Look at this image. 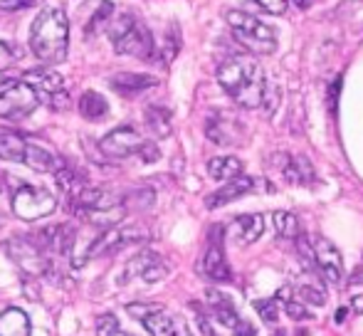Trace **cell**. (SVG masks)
Here are the masks:
<instances>
[{
    "instance_id": "2e32d148",
    "label": "cell",
    "mask_w": 363,
    "mask_h": 336,
    "mask_svg": "<svg viewBox=\"0 0 363 336\" xmlns=\"http://www.w3.org/2000/svg\"><path fill=\"white\" fill-rule=\"evenodd\" d=\"M111 89L116 91V94L126 96V99H134V96L144 94L146 89H151V86L158 84L156 77H151V74H136V72H121V74H114V77L109 79Z\"/></svg>"
},
{
    "instance_id": "d590c367",
    "label": "cell",
    "mask_w": 363,
    "mask_h": 336,
    "mask_svg": "<svg viewBox=\"0 0 363 336\" xmlns=\"http://www.w3.org/2000/svg\"><path fill=\"white\" fill-rule=\"evenodd\" d=\"M15 60H18V52L13 50V45L0 40V72H3V69H8Z\"/></svg>"
},
{
    "instance_id": "d6a6232c",
    "label": "cell",
    "mask_w": 363,
    "mask_h": 336,
    "mask_svg": "<svg viewBox=\"0 0 363 336\" xmlns=\"http://www.w3.org/2000/svg\"><path fill=\"white\" fill-rule=\"evenodd\" d=\"M252 3L269 15H284L289 10V0H252Z\"/></svg>"
},
{
    "instance_id": "e575fe53",
    "label": "cell",
    "mask_w": 363,
    "mask_h": 336,
    "mask_svg": "<svg viewBox=\"0 0 363 336\" xmlns=\"http://www.w3.org/2000/svg\"><path fill=\"white\" fill-rule=\"evenodd\" d=\"M119 329V319L114 317V314H101L99 319H96V334L99 336H111Z\"/></svg>"
},
{
    "instance_id": "277c9868",
    "label": "cell",
    "mask_w": 363,
    "mask_h": 336,
    "mask_svg": "<svg viewBox=\"0 0 363 336\" xmlns=\"http://www.w3.org/2000/svg\"><path fill=\"white\" fill-rule=\"evenodd\" d=\"M228 25L233 28L235 38L250 50V52H259V55H269L277 50V33L274 28L264 25L262 20H257L255 15L245 13V10H230L225 15Z\"/></svg>"
},
{
    "instance_id": "484cf974",
    "label": "cell",
    "mask_w": 363,
    "mask_h": 336,
    "mask_svg": "<svg viewBox=\"0 0 363 336\" xmlns=\"http://www.w3.org/2000/svg\"><path fill=\"white\" fill-rule=\"evenodd\" d=\"M284 178L289 183H296V186H309L314 181V168H311L309 161L304 156H294L289 159V164L284 166Z\"/></svg>"
},
{
    "instance_id": "d6986e66",
    "label": "cell",
    "mask_w": 363,
    "mask_h": 336,
    "mask_svg": "<svg viewBox=\"0 0 363 336\" xmlns=\"http://www.w3.org/2000/svg\"><path fill=\"white\" fill-rule=\"evenodd\" d=\"M30 141L20 136L18 131L0 129V161H10V164H25V154H28Z\"/></svg>"
},
{
    "instance_id": "bcb514c9",
    "label": "cell",
    "mask_w": 363,
    "mask_h": 336,
    "mask_svg": "<svg viewBox=\"0 0 363 336\" xmlns=\"http://www.w3.org/2000/svg\"><path fill=\"white\" fill-rule=\"evenodd\" d=\"M111 336H134V334H126V332H121V329H116V332L111 334Z\"/></svg>"
},
{
    "instance_id": "7c38bea8",
    "label": "cell",
    "mask_w": 363,
    "mask_h": 336,
    "mask_svg": "<svg viewBox=\"0 0 363 336\" xmlns=\"http://www.w3.org/2000/svg\"><path fill=\"white\" fill-rule=\"evenodd\" d=\"M168 272H171V269H168L166 259H163L161 254L153 250H141L139 254H134V257L126 262L124 279H121V282H126V279H144L146 284H156V282H161V279H166Z\"/></svg>"
},
{
    "instance_id": "52a82bcc",
    "label": "cell",
    "mask_w": 363,
    "mask_h": 336,
    "mask_svg": "<svg viewBox=\"0 0 363 336\" xmlns=\"http://www.w3.org/2000/svg\"><path fill=\"white\" fill-rule=\"evenodd\" d=\"M40 106L35 89L23 79H5L0 84V119L20 121Z\"/></svg>"
},
{
    "instance_id": "3957f363",
    "label": "cell",
    "mask_w": 363,
    "mask_h": 336,
    "mask_svg": "<svg viewBox=\"0 0 363 336\" xmlns=\"http://www.w3.org/2000/svg\"><path fill=\"white\" fill-rule=\"evenodd\" d=\"M109 40L119 55H129L136 60H156V43H153L151 30L136 18L134 13H124L109 28Z\"/></svg>"
},
{
    "instance_id": "603a6c76",
    "label": "cell",
    "mask_w": 363,
    "mask_h": 336,
    "mask_svg": "<svg viewBox=\"0 0 363 336\" xmlns=\"http://www.w3.org/2000/svg\"><path fill=\"white\" fill-rule=\"evenodd\" d=\"M77 106H79L82 119H86V121H99L109 114V101L94 89H86L84 94L79 96V104Z\"/></svg>"
},
{
    "instance_id": "4316f807",
    "label": "cell",
    "mask_w": 363,
    "mask_h": 336,
    "mask_svg": "<svg viewBox=\"0 0 363 336\" xmlns=\"http://www.w3.org/2000/svg\"><path fill=\"white\" fill-rule=\"evenodd\" d=\"M146 126L153 131L156 136L166 139L171 134V111L166 106H158V104H151L146 109Z\"/></svg>"
},
{
    "instance_id": "74e56055",
    "label": "cell",
    "mask_w": 363,
    "mask_h": 336,
    "mask_svg": "<svg viewBox=\"0 0 363 336\" xmlns=\"http://www.w3.org/2000/svg\"><path fill=\"white\" fill-rule=\"evenodd\" d=\"M193 309H196V322H198V327H201L203 336H218L216 332H213L211 319H208V314L201 309V304H193Z\"/></svg>"
},
{
    "instance_id": "836d02e7",
    "label": "cell",
    "mask_w": 363,
    "mask_h": 336,
    "mask_svg": "<svg viewBox=\"0 0 363 336\" xmlns=\"http://www.w3.org/2000/svg\"><path fill=\"white\" fill-rule=\"evenodd\" d=\"M279 302L284 304V312H287V317H289V319H296V322H306V319H311L309 309L301 307V304L291 302V299H279Z\"/></svg>"
},
{
    "instance_id": "ffe728a7",
    "label": "cell",
    "mask_w": 363,
    "mask_h": 336,
    "mask_svg": "<svg viewBox=\"0 0 363 336\" xmlns=\"http://www.w3.org/2000/svg\"><path fill=\"white\" fill-rule=\"evenodd\" d=\"M25 166H30L38 173H55L60 166H62V161H60L50 149H45V146L33 144V141H30L28 154H25Z\"/></svg>"
},
{
    "instance_id": "60d3db41",
    "label": "cell",
    "mask_w": 363,
    "mask_h": 336,
    "mask_svg": "<svg viewBox=\"0 0 363 336\" xmlns=\"http://www.w3.org/2000/svg\"><path fill=\"white\" fill-rule=\"evenodd\" d=\"M351 309H354V314H363V294L351 299Z\"/></svg>"
},
{
    "instance_id": "ab89813d",
    "label": "cell",
    "mask_w": 363,
    "mask_h": 336,
    "mask_svg": "<svg viewBox=\"0 0 363 336\" xmlns=\"http://www.w3.org/2000/svg\"><path fill=\"white\" fill-rule=\"evenodd\" d=\"M233 334L235 336H257V327H255V324H250L247 319H240V322L235 324Z\"/></svg>"
},
{
    "instance_id": "1f68e13d",
    "label": "cell",
    "mask_w": 363,
    "mask_h": 336,
    "mask_svg": "<svg viewBox=\"0 0 363 336\" xmlns=\"http://www.w3.org/2000/svg\"><path fill=\"white\" fill-rule=\"evenodd\" d=\"M255 309H257V314H259V317H262L267 324H274V322H277V314H279L277 299H257V302H255Z\"/></svg>"
},
{
    "instance_id": "4fadbf2b",
    "label": "cell",
    "mask_w": 363,
    "mask_h": 336,
    "mask_svg": "<svg viewBox=\"0 0 363 336\" xmlns=\"http://www.w3.org/2000/svg\"><path fill=\"white\" fill-rule=\"evenodd\" d=\"M311 262L316 264V269L321 272V277L329 284H341L344 279V262H341V252L336 250L334 242H329L326 237H311Z\"/></svg>"
},
{
    "instance_id": "6da1fadb",
    "label": "cell",
    "mask_w": 363,
    "mask_h": 336,
    "mask_svg": "<svg viewBox=\"0 0 363 336\" xmlns=\"http://www.w3.org/2000/svg\"><path fill=\"white\" fill-rule=\"evenodd\" d=\"M218 82L225 89V94L242 109L262 106L264 94H267L264 69L250 55H235V57L225 60L218 67Z\"/></svg>"
},
{
    "instance_id": "5bb4252c",
    "label": "cell",
    "mask_w": 363,
    "mask_h": 336,
    "mask_svg": "<svg viewBox=\"0 0 363 336\" xmlns=\"http://www.w3.org/2000/svg\"><path fill=\"white\" fill-rule=\"evenodd\" d=\"M206 136L218 146H233V144H240V139H242V126H240L233 116L223 114V111H213V114L208 116Z\"/></svg>"
},
{
    "instance_id": "cb8c5ba5",
    "label": "cell",
    "mask_w": 363,
    "mask_h": 336,
    "mask_svg": "<svg viewBox=\"0 0 363 336\" xmlns=\"http://www.w3.org/2000/svg\"><path fill=\"white\" fill-rule=\"evenodd\" d=\"M208 173L216 181H233V178L242 176V161L235 156H216L208 161Z\"/></svg>"
},
{
    "instance_id": "ee69618b",
    "label": "cell",
    "mask_w": 363,
    "mask_h": 336,
    "mask_svg": "<svg viewBox=\"0 0 363 336\" xmlns=\"http://www.w3.org/2000/svg\"><path fill=\"white\" fill-rule=\"evenodd\" d=\"M344 317H346V309H339V312H336V322H344Z\"/></svg>"
},
{
    "instance_id": "83f0119b",
    "label": "cell",
    "mask_w": 363,
    "mask_h": 336,
    "mask_svg": "<svg viewBox=\"0 0 363 336\" xmlns=\"http://www.w3.org/2000/svg\"><path fill=\"white\" fill-rule=\"evenodd\" d=\"M272 223H274V230H277V235L284 237V240H296V235L301 233L299 218H296L294 213H289V211H277L272 215Z\"/></svg>"
},
{
    "instance_id": "e0dca14e",
    "label": "cell",
    "mask_w": 363,
    "mask_h": 336,
    "mask_svg": "<svg viewBox=\"0 0 363 336\" xmlns=\"http://www.w3.org/2000/svg\"><path fill=\"white\" fill-rule=\"evenodd\" d=\"M141 324H144V329L151 336H193L191 327H188L181 317H171V314H166V312L151 314V317H146Z\"/></svg>"
},
{
    "instance_id": "d4e9b609",
    "label": "cell",
    "mask_w": 363,
    "mask_h": 336,
    "mask_svg": "<svg viewBox=\"0 0 363 336\" xmlns=\"http://www.w3.org/2000/svg\"><path fill=\"white\" fill-rule=\"evenodd\" d=\"M91 5H94V10H89V18H86V23H84V30L89 38L94 33H99V30L109 23L111 15H114V5H111L109 0H91Z\"/></svg>"
},
{
    "instance_id": "5b68a950",
    "label": "cell",
    "mask_w": 363,
    "mask_h": 336,
    "mask_svg": "<svg viewBox=\"0 0 363 336\" xmlns=\"http://www.w3.org/2000/svg\"><path fill=\"white\" fill-rule=\"evenodd\" d=\"M10 206H13V213L25 223L33 220H43V218L52 215L55 208H57V201L50 191L38 186H28V183H18L13 191V198H10Z\"/></svg>"
},
{
    "instance_id": "f35d334b",
    "label": "cell",
    "mask_w": 363,
    "mask_h": 336,
    "mask_svg": "<svg viewBox=\"0 0 363 336\" xmlns=\"http://www.w3.org/2000/svg\"><path fill=\"white\" fill-rule=\"evenodd\" d=\"M38 0H0V10L5 13H15V10H25V8H33Z\"/></svg>"
},
{
    "instance_id": "ba28073f",
    "label": "cell",
    "mask_w": 363,
    "mask_h": 336,
    "mask_svg": "<svg viewBox=\"0 0 363 336\" xmlns=\"http://www.w3.org/2000/svg\"><path fill=\"white\" fill-rule=\"evenodd\" d=\"M23 82H28L30 86L35 89V94H38L40 101H45V104H50L52 109H67L69 104V94L67 89H65V79L60 72H55V69H45V67H38V69H30V72H25Z\"/></svg>"
},
{
    "instance_id": "8fae6325",
    "label": "cell",
    "mask_w": 363,
    "mask_h": 336,
    "mask_svg": "<svg viewBox=\"0 0 363 336\" xmlns=\"http://www.w3.org/2000/svg\"><path fill=\"white\" fill-rule=\"evenodd\" d=\"M144 141L146 139L134 126H119V129L109 131V134L99 141V151L106 159L121 161V159H129V156H139Z\"/></svg>"
},
{
    "instance_id": "7dc6e473",
    "label": "cell",
    "mask_w": 363,
    "mask_h": 336,
    "mask_svg": "<svg viewBox=\"0 0 363 336\" xmlns=\"http://www.w3.org/2000/svg\"><path fill=\"white\" fill-rule=\"evenodd\" d=\"M274 336H284V332H277V334H274Z\"/></svg>"
},
{
    "instance_id": "7a4b0ae2",
    "label": "cell",
    "mask_w": 363,
    "mask_h": 336,
    "mask_svg": "<svg viewBox=\"0 0 363 336\" xmlns=\"http://www.w3.org/2000/svg\"><path fill=\"white\" fill-rule=\"evenodd\" d=\"M69 18L60 8H45L30 28V50L45 65H57L67 57Z\"/></svg>"
},
{
    "instance_id": "f1b7e54d",
    "label": "cell",
    "mask_w": 363,
    "mask_h": 336,
    "mask_svg": "<svg viewBox=\"0 0 363 336\" xmlns=\"http://www.w3.org/2000/svg\"><path fill=\"white\" fill-rule=\"evenodd\" d=\"M178 50H181V33H178L176 25H171L168 33H166V40H163V47L156 50V52H161L163 65H171L173 60H176Z\"/></svg>"
},
{
    "instance_id": "f546056e",
    "label": "cell",
    "mask_w": 363,
    "mask_h": 336,
    "mask_svg": "<svg viewBox=\"0 0 363 336\" xmlns=\"http://www.w3.org/2000/svg\"><path fill=\"white\" fill-rule=\"evenodd\" d=\"M156 312H163V307H161V304H156V302H131V304H126V314H131V317L139 319V322H144L146 317H151V314H156Z\"/></svg>"
},
{
    "instance_id": "ac0fdd59",
    "label": "cell",
    "mask_w": 363,
    "mask_h": 336,
    "mask_svg": "<svg viewBox=\"0 0 363 336\" xmlns=\"http://www.w3.org/2000/svg\"><path fill=\"white\" fill-rule=\"evenodd\" d=\"M206 299H208V307H211V314L218 319L223 327L235 329V324L240 322V314L235 309L233 299L228 294L218 292V289H206Z\"/></svg>"
},
{
    "instance_id": "b9f144b4",
    "label": "cell",
    "mask_w": 363,
    "mask_h": 336,
    "mask_svg": "<svg viewBox=\"0 0 363 336\" xmlns=\"http://www.w3.org/2000/svg\"><path fill=\"white\" fill-rule=\"evenodd\" d=\"M339 86H341V79H336L334 86H331V111H336V96H339Z\"/></svg>"
},
{
    "instance_id": "9a60e30c",
    "label": "cell",
    "mask_w": 363,
    "mask_h": 336,
    "mask_svg": "<svg viewBox=\"0 0 363 336\" xmlns=\"http://www.w3.org/2000/svg\"><path fill=\"white\" fill-rule=\"evenodd\" d=\"M252 188H255V178L238 176V178H233V181L225 183L223 188H218L216 193H211V196L206 198V206L211 208V211H216V208H223V206H228V203L238 201V198L247 196Z\"/></svg>"
},
{
    "instance_id": "30bf717a",
    "label": "cell",
    "mask_w": 363,
    "mask_h": 336,
    "mask_svg": "<svg viewBox=\"0 0 363 336\" xmlns=\"http://www.w3.org/2000/svg\"><path fill=\"white\" fill-rule=\"evenodd\" d=\"M223 225H213L211 235H208V247L201 259V272L206 274L211 282H233V269H230L228 259H225V242H223Z\"/></svg>"
},
{
    "instance_id": "8992f818",
    "label": "cell",
    "mask_w": 363,
    "mask_h": 336,
    "mask_svg": "<svg viewBox=\"0 0 363 336\" xmlns=\"http://www.w3.org/2000/svg\"><path fill=\"white\" fill-rule=\"evenodd\" d=\"M5 252L28 277L52 279V264H50L48 254L40 250L33 235H13L5 242Z\"/></svg>"
},
{
    "instance_id": "4dcf8cb0",
    "label": "cell",
    "mask_w": 363,
    "mask_h": 336,
    "mask_svg": "<svg viewBox=\"0 0 363 336\" xmlns=\"http://www.w3.org/2000/svg\"><path fill=\"white\" fill-rule=\"evenodd\" d=\"M299 297H301V302H306V304H314V307H321V304L326 302V294H324V289H319V287H314V284H301L299 289Z\"/></svg>"
},
{
    "instance_id": "44dd1931",
    "label": "cell",
    "mask_w": 363,
    "mask_h": 336,
    "mask_svg": "<svg viewBox=\"0 0 363 336\" xmlns=\"http://www.w3.org/2000/svg\"><path fill=\"white\" fill-rule=\"evenodd\" d=\"M233 233L240 242L250 245V242L259 240V235L264 233V218L259 213H250V215H240L233 223Z\"/></svg>"
},
{
    "instance_id": "f6af8a7d",
    "label": "cell",
    "mask_w": 363,
    "mask_h": 336,
    "mask_svg": "<svg viewBox=\"0 0 363 336\" xmlns=\"http://www.w3.org/2000/svg\"><path fill=\"white\" fill-rule=\"evenodd\" d=\"M309 3H311V0H296V5H299V8H309Z\"/></svg>"
},
{
    "instance_id": "9c48e42d",
    "label": "cell",
    "mask_w": 363,
    "mask_h": 336,
    "mask_svg": "<svg viewBox=\"0 0 363 336\" xmlns=\"http://www.w3.org/2000/svg\"><path fill=\"white\" fill-rule=\"evenodd\" d=\"M146 237H148V233L144 230V228L124 225V223H119V225L101 230V235L96 237V240L91 242L89 250H86V257H104V254H114L116 250H121V247L131 245V242H144Z\"/></svg>"
},
{
    "instance_id": "7bdbcfd3",
    "label": "cell",
    "mask_w": 363,
    "mask_h": 336,
    "mask_svg": "<svg viewBox=\"0 0 363 336\" xmlns=\"http://www.w3.org/2000/svg\"><path fill=\"white\" fill-rule=\"evenodd\" d=\"M10 181H13V178L8 176V173L5 171H0V193H8V186H10Z\"/></svg>"
},
{
    "instance_id": "8d00e7d4",
    "label": "cell",
    "mask_w": 363,
    "mask_h": 336,
    "mask_svg": "<svg viewBox=\"0 0 363 336\" xmlns=\"http://www.w3.org/2000/svg\"><path fill=\"white\" fill-rule=\"evenodd\" d=\"M139 159L144 161V164H153V161L161 159V151H158V146L153 144V141H144V146H141V151H139Z\"/></svg>"
},
{
    "instance_id": "7402d4cb",
    "label": "cell",
    "mask_w": 363,
    "mask_h": 336,
    "mask_svg": "<svg viewBox=\"0 0 363 336\" xmlns=\"http://www.w3.org/2000/svg\"><path fill=\"white\" fill-rule=\"evenodd\" d=\"M0 336H30V317L18 307L0 312Z\"/></svg>"
}]
</instances>
